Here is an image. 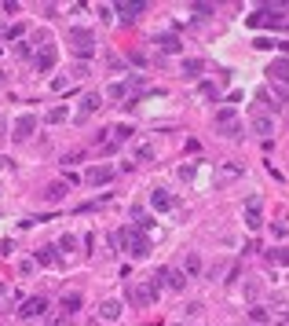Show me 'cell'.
<instances>
[{"label":"cell","mask_w":289,"mask_h":326,"mask_svg":"<svg viewBox=\"0 0 289 326\" xmlns=\"http://www.w3.org/2000/svg\"><path fill=\"white\" fill-rule=\"evenodd\" d=\"M70 44H73V55H77L81 63H88V59L95 55V33H92V29L73 26V29H70Z\"/></svg>","instance_id":"cell-1"},{"label":"cell","mask_w":289,"mask_h":326,"mask_svg":"<svg viewBox=\"0 0 289 326\" xmlns=\"http://www.w3.org/2000/svg\"><path fill=\"white\" fill-rule=\"evenodd\" d=\"M125 250H128L135 260H143V257H150V250H154V246H150V238L143 235L139 227H132V231H125Z\"/></svg>","instance_id":"cell-2"},{"label":"cell","mask_w":289,"mask_h":326,"mask_svg":"<svg viewBox=\"0 0 289 326\" xmlns=\"http://www.w3.org/2000/svg\"><path fill=\"white\" fill-rule=\"evenodd\" d=\"M154 297H158V282L150 278V282H139L132 293H128V301L135 304V308H147V304H154Z\"/></svg>","instance_id":"cell-3"},{"label":"cell","mask_w":289,"mask_h":326,"mask_svg":"<svg viewBox=\"0 0 289 326\" xmlns=\"http://www.w3.org/2000/svg\"><path fill=\"white\" fill-rule=\"evenodd\" d=\"M169 282V290H187V275L183 271H172V268H158V275H154V282Z\"/></svg>","instance_id":"cell-4"},{"label":"cell","mask_w":289,"mask_h":326,"mask_svg":"<svg viewBox=\"0 0 289 326\" xmlns=\"http://www.w3.org/2000/svg\"><path fill=\"white\" fill-rule=\"evenodd\" d=\"M19 315H22V319H44V315H48V301H44V297H29V301L22 304Z\"/></svg>","instance_id":"cell-5"},{"label":"cell","mask_w":289,"mask_h":326,"mask_svg":"<svg viewBox=\"0 0 289 326\" xmlns=\"http://www.w3.org/2000/svg\"><path fill=\"white\" fill-rule=\"evenodd\" d=\"M33 129H37V117H33V114H26V117L15 121L11 136H15V139H29V136H33Z\"/></svg>","instance_id":"cell-6"},{"label":"cell","mask_w":289,"mask_h":326,"mask_svg":"<svg viewBox=\"0 0 289 326\" xmlns=\"http://www.w3.org/2000/svg\"><path fill=\"white\" fill-rule=\"evenodd\" d=\"M150 206H154L158 213H169V209H176V198L169 191H150Z\"/></svg>","instance_id":"cell-7"},{"label":"cell","mask_w":289,"mask_h":326,"mask_svg":"<svg viewBox=\"0 0 289 326\" xmlns=\"http://www.w3.org/2000/svg\"><path fill=\"white\" fill-rule=\"evenodd\" d=\"M33 66H37L40 73H48V70L55 66V48H52V44H44V52L33 55Z\"/></svg>","instance_id":"cell-8"},{"label":"cell","mask_w":289,"mask_h":326,"mask_svg":"<svg viewBox=\"0 0 289 326\" xmlns=\"http://www.w3.org/2000/svg\"><path fill=\"white\" fill-rule=\"evenodd\" d=\"M246 227L249 231H260V198H249V206H246Z\"/></svg>","instance_id":"cell-9"},{"label":"cell","mask_w":289,"mask_h":326,"mask_svg":"<svg viewBox=\"0 0 289 326\" xmlns=\"http://www.w3.org/2000/svg\"><path fill=\"white\" fill-rule=\"evenodd\" d=\"M285 70H289V63H285V55H278L275 63L267 66V77H271V85H285Z\"/></svg>","instance_id":"cell-10"},{"label":"cell","mask_w":289,"mask_h":326,"mask_svg":"<svg viewBox=\"0 0 289 326\" xmlns=\"http://www.w3.org/2000/svg\"><path fill=\"white\" fill-rule=\"evenodd\" d=\"M158 48H161L165 55H179V52H183V44H179L176 33H161V37H158Z\"/></svg>","instance_id":"cell-11"},{"label":"cell","mask_w":289,"mask_h":326,"mask_svg":"<svg viewBox=\"0 0 289 326\" xmlns=\"http://www.w3.org/2000/svg\"><path fill=\"white\" fill-rule=\"evenodd\" d=\"M84 180H88V183H110V180H114V169H106V165H92V169L84 173Z\"/></svg>","instance_id":"cell-12"},{"label":"cell","mask_w":289,"mask_h":326,"mask_svg":"<svg viewBox=\"0 0 289 326\" xmlns=\"http://www.w3.org/2000/svg\"><path fill=\"white\" fill-rule=\"evenodd\" d=\"M238 176H242V165L227 161V165L220 169V173H216V187H227V183H231V180H238Z\"/></svg>","instance_id":"cell-13"},{"label":"cell","mask_w":289,"mask_h":326,"mask_svg":"<svg viewBox=\"0 0 289 326\" xmlns=\"http://www.w3.org/2000/svg\"><path fill=\"white\" fill-rule=\"evenodd\" d=\"M33 260L40 264V268H52V264H59V250L55 246H40V250L33 253Z\"/></svg>","instance_id":"cell-14"},{"label":"cell","mask_w":289,"mask_h":326,"mask_svg":"<svg viewBox=\"0 0 289 326\" xmlns=\"http://www.w3.org/2000/svg\"><path fill=\"white\" fill-rule=\"evenodd\" d=\"M99 106H103V96H99V92H88V96L81 99V117H92Z\"/></svg>","instance_id":"cell-15"},{"label":"cell","mask_w":289,"mask_h":326,"mask_svg":"<svg viewBox=\"0 0 289 326\" xmlns=\"http://www.w3.org/2000/svg\"><path fill=\"white\" fill-rule=\"evenodd\" d=\"M143 11H147V4H117V15H121L125 22H135Z\"/></svg>","instance_id":"cell-16"},{"label":"cell","mask_w":289,"mask_h":326,"mask_svg":"<svg viewBox=\"0 0 289 326\" xmlns=\"http://www.w3.org/2000/svg\"><path fill=\"white\" fill-rule=\"evenodd\" d=\"M59 308H63V315L70 319L73 312L81 308V293H63V301H59Z\"/></svg>","instance_id":"cell-17"},{"label":"cell","mask_w":289,"mask_h":326,"mask_svg":"<svg viewBox=\"0 0 289 326\" xmlns=\"http://www.w3.org/2000/svg\"><path fill=\"white\" fill-rule=\"evenodd\" d=\"M66 191H70V183L59 180V183H48V187H44V198H48V201H59V198H66Z\"/></svg>","instance_id":"cell-18"},{"label":"cell","mask_w":289,"mask_h":326,"mask_svg":"<svg viewBox=\"0 0 289 326\" xmlns=\"http://www.w3.org/2000/svg\"><path fill=\"white\" fill-rule=\"evenodd\" d=\"M99 315H103L106 322H114V319H121V301H103V308H99Z\"/></svg>","instance_id":"cell-19"},{"label":"cell","mask_w":289,"mask_h":326,"mask_svg":"<svg viewBox=\"0 0 289 326\" xmlns=\"http://www.w3.org/2000/svg\"><path fill=\"white\" fill-rule=\"evenodd\" d=\"M110 136H114V143H117V147H121V143H128V139H132V136H135V129H132V125H117V129H114V132H110Z\"/></svg>","instance_id":"cell-20"},{"label":"cell","mask_w":289,"mask_h":326,"mask_svg":"<svg viewBox=\"0 0 289 326\" xmlns=\"http://www.w3.org/2000/svg\"><path fill=\"white\" fill-rule=\"evenodd\" d=\"M220 129V136H227V139H242V125L238 121H227V125H216Z\"/></svg>","instance_id":"cell-21"},{"label":"cell","mask_w":289,"mask_h":326,"mask_svg":"<svg viewBox=\"0 0 289 326\" xmlns=\"http://www.w3.org/2000/svg\"><path fill=\"white\" fill-rule=\"evenodd\" d=\"M253 129L260 136H271V132H275V121H271V117H253Z\"/></svg>","instance_id":"cell-22"},{"label":"cell","mask_w":289,"mask_h":326,"mask_svg":"<svg viewBox=\"0 0 289 326\" xmlns=\"http://www.w3.org/2000/svg\"><path fill=\"white\" fill-rule=\"evenodd\" d=\"M202 70H205V63H202V59H187V63H183V77H198Z\"/></svg>","instance_id":"cell-23"},{"label":"cell","mask_w":289,"mask_h":326,"mask_svg":"<svg viewBox=\"0 0 289 326\" xmlns=\"http://www.w3.org/2000/svg\"><path fill=\"white\" fill-rule=\"evenodd\" d=\"M66 117H70V114H66V106H55V110H48V117H44V121H48V125H63Z\"/></svg>","instance_id":"cell-24"},{"label":"cell","mask_w":289,"mask_h":326,"mask_svg":"<svg viewBox=\"0 0 289 326\" xmlns=\"http://www.w3.org/2000/svg\"><path fill=\"white\" fill-rule=\"evenodd\" d=\"M183 268H187V275H198V271H202V260H198V253H187Z\"/></svg>","instance_id":"cell-25"},{"label":"cell","mask_w":289,"mask_h":326,"mask_svg":"<svg viewBox=\"0 0 289 326\" xmlns=\"http://www.w3.org/2000/svg\"><path fill=\"white\" fill-rule=\"evenodd\" d=\"M227 121H234V106H220L216 110V125H227Z\"/></svg>","instance_id":"cell-26"},{"label":"cell","mask_w":289,"mask_h":326,"mask_svg":"<svg viewBox=\"0 0 289 326\" xmlns=\"http://www.w3.org/2000/svg\"><path fill=\"white\" fill-rule=\"evenodd\" d=\"M55 250H66V253H73V250H77V238H73V235H63Z\"/></svg>","instance_id":"cell-27"},{"label":"cell","mask_w":289,"mask_h":326,"mask_svg":"<svg viewBox=\"0 0 289 326\" xmlns=\"http://www.w3.org/2000/svg\"><path fill=\"white\" fill-rule=\"evenodd\" d=\"M125 92H128V85H125V81H117V85H110V96H114V99H125Z\"/></svg>","instance_id":"cell-28"},{"label":"cell","mask_w":289,"mask_h":326,"mask_svg":"<svg viewBox=\"0 0 289 326\" xmlns=\"http://www.w3.org/2000/svg\"><path fill=\"white\" fill-rule=\"evenodd\" d=\"M135 158H139V161H154V147H150V143L139 147V154H135Z\"/></svg>","instance_id":"cell-29"},{"label":"cell","mask_w":289,"mask_h":326,"mask_svg":"<svg viewBox=\"0 0 289 326\" xmlns=\"http://www.w3.org/2000/svg\"><path fill=\"white\" fill-rule=\"evenodd\" d=\"M249 315H253V322H267V308H260V304H256Z\"/></svg>","instance_id":"cell-30"},{"label":"cell","mask_w":289,"mask_h":326,"mask_svg":"<svg viewBox=\"0 0 289 326\" xmlns=\"http://www.w3.org/2000/svg\"><path fill=\"white\" fill-rule=\"evenodd\" d=\"M70 85H73V81H70V77H55V81H52V88H55V92H66Z\"/></svg>","instance_id":"cell-31"},{"label":"cell","mask_w":289,"mask_h":326,"mask_svg":"<svg viewBox=\"0 0 289 326\" xmlns=\"http://www.w3.org/2000/svg\"><path fill=\"white\" fill-rule=\"evenodd\" d=\"M190 11H194V15H212L216 8H212V4H190Z\"/></svg>","instance_id":"cell-32"},{"label":"cell","mask_w":289,"mask_h":326,"mask_svg":"<svg viewBox=\"0 0 289 326\" xmlns=\"http://www.w3.org/2000/svg\"><path fill=\"white\" fill-rule=\"evenodd\" d=\"M267 257H271V260H275V264H285V250H282V246H278V250H271Z\"/></svg>","instance_id":"cell-33"},{"label":"cell","mask_w":289,"mask_h":326,"mask_svg":"<svg viewBox=\"0 0 289 326\" xmlns=\"http://www.w3.org/2000/svg\"><path fill=\"white\" fill-rule=\"evenodd\" d=\"M15 55L26 59V55H29V44H26V40H19V44H15Z\"/></svg>","instance_id":"cell-34"},{"label":"cell","mask_w":289,"mask_h":326,"mask_svg":"<svg viewBox=\"0 0 289 326\" xmlns=\"http://www.w3.org/2000/svg\"><path fill=\"white\" fill-rule=\"evenodd\" d=\"M73 77H88V63H77V66H73ZM73 77H70V81H73Z\"/></svg>","instance_id":"cell-35"},{"label":"cell","mask_w":289,"mask_h":326,"mask_svg":"<svg viewBox=\"0 0 289 326\" xmlns=\"http://www.w3.org/2000/svg\"><path fill=\"white\" fill-rule=\"evenodd\" d=\"M81 158H84V154H81V150H77V154H66V158H63V165H77Z\"/></svg>","instance_id":"cell-36"},{"label":"cell","mask_w":289,"mask_h":326,"mask_svg":"<svg viewBox=\"0 0 289 326\" xmlns=\"http://www.w3.org/2000/svg\"><path fill=\"white\" fill-rule=\"evenodd\" d=\"M179 180H194V165H183V169H179Z\"/></svg>","instance_id":"cell-37"},{"label":"cell","mask_w":289,"mask_h":326,"mask_svg":"<svg viewBox=\"0 0 289 326\" xmlns=\"http://www.w3.org/2000/svg\"><path fill=\"white\" fill-rule=\"evenodd\" d=\"M271 231H275V238H285V224L278 220V224H271Z\"/></svg>","instance_id":"cell-38"},{"label":"cell","mask_w":289,"mask_h":326,"mask_svg":"<svg viewBox=\"0 0 289 326\" xmlns=\"http://www.w3.org/2000/svg\"><path fill=\"white\" fill-rule=\"evenodd\" d=\"M48 326H66V315H59V319H52Z\"/></svg>","instance_id":"cell-39"},{"label":"cell","mask_w":289,"mask_h":326,"mask_svg":"<svg viewBox=\"0 0 289 326\" xmlns=\"http://www.w3.org/2000/svg\"><path fill=\"white\" fill-rule=\"evenodd\" d=\"M4 293H8V286H4V282H0V297H4Z\"/></svg>","instance_id":"cell-40"},{"label":"cell","mask_w":289,"mask_h":326,"mask_svg":"<svg viewBox=\"0 0 289 326\" xmlns=\"http://www.w3.org/2000/svg\"><path fill=\"white\" fill-rule=\"evenodd\" d=\"M0 139H4V132H0Z\"/></svg>","instance_id":"cell-41"}]
</instances>
